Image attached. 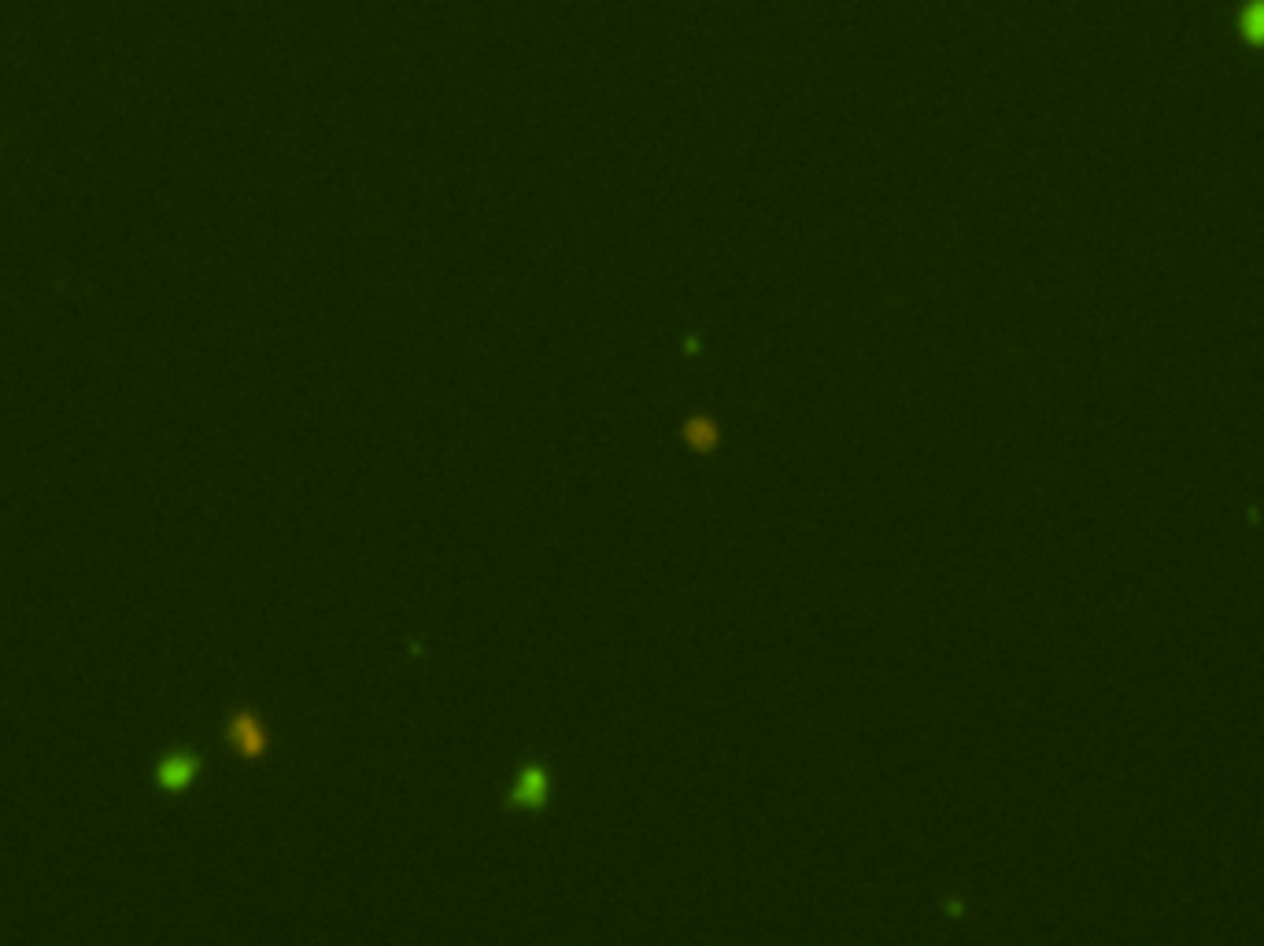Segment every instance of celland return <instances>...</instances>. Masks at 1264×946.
Here are the masks:
<instances>
[{"label":"cell","mask_w":1264,"mask_h":946,"mask_svg":"<svg viewBox=\"0 0 1264 946\" xmlns=\"http://www.w3.org/2000/svg\"><path fill=\"white\" fill-rule=\"evenodd\" d=\"M222 740L230 751H237V758L244 762H259L270 751V732L267 721L252 710V706H233L226 721H222Z\"/></svg>","instance_id":"6da1fadb"},{"label":"cell","mask_w":1264,"mask_h":946,"mask_svg":"<svg viewBox=\"0 0 1264 946\" xmlns=\"http://www.w3.org/2000/svg\"><path fill=\"white\" fill-rule=\"evenodd\" d=\"M200 769H204V754L193 751V747H174L167 751L163 758L156 762V788L167 791V795H182V791L193 788V780L200 777Z\"/></svg>","instance_id":"7a4b0ae2"},{"label":"cell","mask_w":1264,"mask_h":946,"mask_svg":"<svg viewBox=\"0 0 1264 946\" xmlns=\"http://www.w3.org/2000/svg\"><path fill=\"white\" fill-rule=\"evenodd\" d=\"M544 799H547V777H544V769H525L522 773V780H518V788H514V795H511V802L514 806H544Z\"/></svg>","instance_id":"3957f363"}]
</instances>
